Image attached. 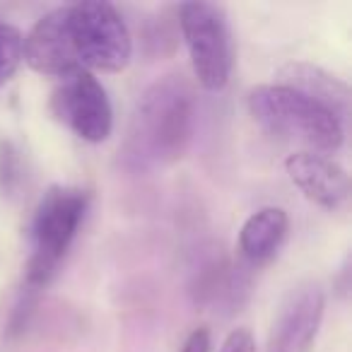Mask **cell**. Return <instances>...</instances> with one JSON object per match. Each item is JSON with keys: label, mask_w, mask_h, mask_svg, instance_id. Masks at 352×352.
Here are the masks:
<instances>
[{"label": "cell", "mask_w": 352, "mask_h": 352, "mask_svg": "<svg viewBox=\"0 0 352 352\" xmlns=\"http://www.w3.org/2000/svg\"><path fill=\"white\" fill-rule=\"evenodd\" d=\"M196 128V92L184 75L169 73L155 80L135 104L128 138L123 142V166L147 171L166 166L186 155Z\"/></svg>", "instance_id": "obj_1"}, {"label": "cell", "mask_w": 352, "mask_h": 352, "mask_svg": "<svg viewBox=\"0 0 352 352\" xmlns=\"http://www.w3.org/2000/svg\"><path fill=\"white\" fill-rule=\"evenodd\" d=\"M89 208V193L78 186L54 184L44 191L32 220V256L25 268V287L44 289L58 275Z\"/></svg>", "instance_id": "obj_2"}, {"label": "cell", "mask_w": 352, "mask_h": 352, "mask_svg": "<svg viewBox=\"0 0 352 352\" xmlns=\"http://www.w3.org/2000/svg\"><path fill=\"white\" fill-rule=\"evenodd\" d=\"M254 121L275 138L297 140L318 152L336 155L345 140V126L304 94L283 85H258L246 97Z\"/></svg>", "instance_id": "obj_3"}, {"label": "cell", "mask_w": 352, "mask_h": 352, "mask_svg": "<svg viewBox=\"0 0 352 352\" xmlns=\"http://www.w3.org/2000/svg\"><path fill=\"white\" fill-rule=\"evenodd\" d=\"M176 12L196 80L210 92L225 89L232 73V34L225 8L215 3H184Z\"/></svg>", "instance_id": "obj_4"}, {"label": "cell", "mask_w": 352, "mask_h": 352, "mask_svg": "<svg viewBox=\"0 0 352 352\" xmlns=\"http://www.w3.org/2000/svg\"><path fill=\"white\" fill-rule=\"evenodd\" d=\"M70 10V34L80 65L121 73L133 58V36L123 15L111 3H75Z\"/></svg>", "instance_id": "obj_5"}, {"label": "cell", "mask_w": 352, "mask_h": 352, "mask_svg": "<svg viewBox=\"0 0 352 352\" xmlns=\"http://www.w3.org/2000/svg\"><path fill=\"white\" fill-rule=\"evenodd\" d=\"M51 113L87 142H104L113 131V109L107 89L89 70L60 78L51 94Z\"/></svg>", "instance_id": "obj_6"}, {"label": "cell", "mask_w": 352, "mask_h": 352, "mask_svg": "<svg viewBox=\"0 0 352 352\" xmlns=\"http://www.w3.org/2000/svg\"><path fill=\"white\" fill-rule=\"evenodd\" d=\"M326 294L314 280L294 285L275 314L265 352H311L321 326Z\"/></svg>", "instance_id": "obj_7"}, {"label": "cell", "mask_w": 352, "mask_h": 352, "mask_svg": "<svg viewBox=\"0 0 352 352\" xmlns=\"http://www.w3.org/2000/svg\"><path fill=\"white\" fill-rule=\"evenodd\" d=\"M22 58L34 73L49 75V78H65L82 68L75 54L73 34H70L68 6L56 8L34 22L30 34L22 41Z\"/></svg>", "instance_id": "obj_8"}, {"label": "cell", "mask_w": 352, "mask_h": 352, "mask_svg": "<svg viewBox=\"0 0 352 352\" xmlns=\"http://www.w3.org/2000/svg\"><path fill=\"white\" fill-rule=\"evenodd\" d=\"M289 182L311 203L326 210H342L350 201V179L345 169L316 152H294L285 160Z\"/></svg>", "instance_id": "obj_9"}, {"label": "cell", "mask_w": 352, "mask_h": 352, "mask_svg": "<svg viewBox=\"0 0 352 352\" xmlns=\"http://www.w3.org/2000/svg\"><path fill=\"white\" fill-rule=\"evenodd\" d=\"M251 265L239 261L230 263L227 258H210L201 265L191 283V297L198 307H220L227 311H239L246 304L254 287Z\"/></svg>", "instance_id": "obj_10"}, {"label": "cell", "mask_w": 352, "mask_h": 352, "mask_svg": "<svg viewBox=\"0 0 352 352\" xmlns=\"http://www.w3.org/2000/svg\"><path fill=\"white\" fill-rule=\"evenodd\" d=\"M278 85L289 87L294 92L304 94L307 99H311L314 104L326 109L331 116H336L342 126L350 118V87L340 78L323 70L321 65L304 63V60H294V63L283 65L278 70Z\"/></svg>", "instance_id": "obj_11"}, {"label": "cell", "mask_w": 352, "mask_h": 352, "mask_svg": "<svg viewBox=\"0 0 352 352\" xmlns=\"http://www.w3.org/2000/svg\"><path fill=\"white\" fill-rule=\"evenodd\" d=\"M287 230L289 220L283 208H261V210H256L239 232L241 261L249 263L251 268L270 261L283 246Z\"/></svg>", "instance_id": "obj_12"}, {"label": "cell", "mask_w": 352, "mask_h": 352, "mask_svg": "<svg viewBox=\"0 0 352 352\" xmlns=\"http://www.w3.org/2000/svg\"><path fill=\"white\" fill-rule=\"evenodd\" d=\"M179 12L176 8H164L150 15L140 27V49L147 58H166L179 46Z\"/></svg>", "instance_id": "obj_13"}, {"label": "cell", "mask_w": 352, "mask_h": 352, "mask_svg": "<svg viewBox=\"0 0 352 352\" xmlns=\"http://www.w3.org/2000/svg\"><path fill=\"white\" fill-rule=\"evenodd\" d=\"M27 157L15 140L0 138V191L6 196H17L27 186Z\"/></svg>", "instance_id": "obj_14"}, {"label": "cell", "mask_w": 352, "mask_h": 352, "mask_svg": "<svg viewBox=\"0 0 352 352\" xmlns=\"http://www.w3.org/2000/svg\"><path fill=\"white\" fill-rule=\"evenodd\" d=\"M22 32L17 27L0 22V87L10 82L22 63Z\"/></svg>", "instance_id": "obj_15"}, {"label": "cell", "mask_w": 352, "mask_h": 352, "mask_svg": "<svg viewBox=\"0 0 352 352\" xmlns=\"http://www.w3.org/2000/svg\"><path fill=\"white\" fill-rule=\"evenodd\" d=\"M220 352H256V342L249 328H234V331L225 338Z\"/></svg>", "instance_id": "obj_16"}, {"label": "cell", "mask_w": 352, "mask_h": 352, "mask_svg": "<svg viewBox=\"0 0 352 352\" xmlns=\"http://www.w3.org/2000/svg\"><path fill=\"white\" fill-rule=\"evenodd\" d=\"M210 350H212V338L206 326L191 331V336L186 338V342L182 347V352H210Z\"/></svg>", "instance_id": "obj_17"}, {"label": "cell", "mask_w": 352, "mask_h": 352, "mask_svg": "<svg viewBox=\"0 0 352 352\" xmlns=\"http://www.w3.org/2000/svg\"><path fill=\"white\" fill-rule=\"evenodd\" d=\"M347 278H350V261H345L340 268V275H338V280L333 285H336V292L340 294L342 299H347V294H350V283H347Z\"/></svg>", "instance_id": "obj_18"}]
</instances>
